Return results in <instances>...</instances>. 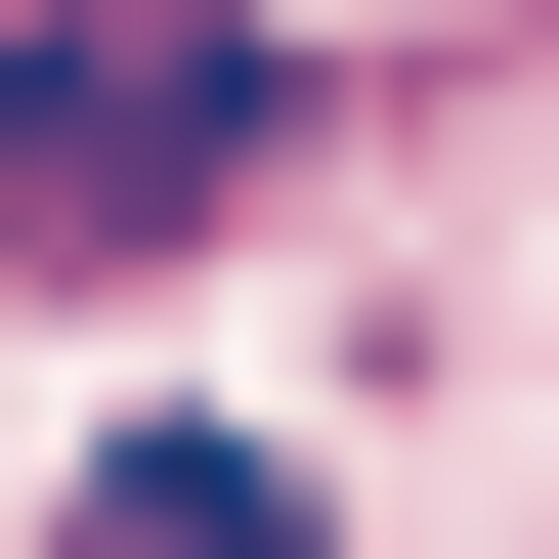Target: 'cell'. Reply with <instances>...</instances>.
Returning a JSON list of instances; mask_svg holds the SVG:
<instances>
[{
    "instance_id": "1",
    "label": "cell",
    "mask_w": 559,
    "mask_h": 559,
    "mask_svg": "<svg viewBox=\"0 0 559 559\" xmlns=\"http://www.w3.org/2000/svg\"><path fill=\"white\" fill-rule=\"evenodd\" d=\"M259 173V0H0V301H130Z\"/></svg>"
}]
</instances>
